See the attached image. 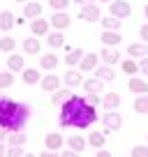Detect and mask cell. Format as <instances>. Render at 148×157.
I'll return each instance as SVG.
<instances>
[{
  "mask_svg": "<svg viewBox=\"0 0 148 157\" xmlns=\"http://www.w3.org/2000/svg\"><path fill=\"white\" fill-rule=\"evenodd\" d=\"M60 127H74V129H88L93 123H97V109L88 104L86 97L72 95L67 102L60 104Z\"/></svg>",
  "mask_w": 148,
  "mask_h": 157,
  "instance_id": "obj_1",
  "label": "cell"
},
{
  "mask_svg": "<svg viewBox=\"0 0 148 157\" xmlns=\"http://www.w3.org/2000/svg\"><path fill=\"white\" fill-rule=\"evenodd\" d=\"M30 120V106L23 102H14L10 97H0V127L7 132H19L25 129Z\"/></svg>",
  "mask_w": 148,
  "mask_h": 157,
  "instance_id": "obj_2",
  "label": "cell"
},
{
  "mask_svg": "<svg viewBox=\"0 0 148 157\" xmlns=\"http://www.w3.org/2000/svg\"><path fill=\"white\" fill-rule=\"evenodd\" d=\"M102 125H104V134L118 132V129L123 127V116H120L118 111H107L104 118H102Z\"/></svg>",
  "mask_w": 148,
  "mask_h": 157,
  "instance_id": "obj_3",
  "label": "cell"
},
{
  "mask_svg": "<svg viewBox=\"0 0 148 157\" xmlns=\"http://www.w3.org/2000/svg\"><path fill=\"white\" fill-rule=\"evenodd\" d=\"M109 14L116 16V19H127L132 14V5L127 0H111L109 2Z\"/></svg>",
  "mask_w": 148,
  "mask_h": 157,
  "instance_id": "obj_4",
  "label": "cell"
},
{
  "mask_svg": "<svg viewBox=\"0 0 148 157\" xmlns=\"http://www.w3.org/2000/svg\"><path fill=\"white\" fill-rule=\"evenodd\" d=\"M79 16L86 21V23H97L99 19H102V14H99V7L95 5V2H90V5H84L79 12Z\"/></svg>",
  "mask_w": 148,
  "mask_h": 157,
  "instance_id": "obj_5",
  "label": "cell"
},
{
  "mask_svg": "<svg viewBox=\"0 0 148 157\" xmlns=\"http://www.w3.org/2000/svg\"><path fill=\"white\" fill-rule=\"evenodd\" d=\"M120 58H123V56H120L118 49H114V46H104V49L99 51V60H102L104 65H111V67H114L116 63H120Z\"/></svg>",
  "mask_w": 148,
  "mask_h": 157,
  "instance_id": "obj_6",
  "label": "cell"
},
{
  "mask_svg": "<svg viewBox=\"0 0 148 157\" xmlns=\"http://www.w3.org/2000/svg\"><path fill=\"white\" fill-rule=\"evenodd\" d=\"M81 86H84V90H86L88 95H102V93H104V81H102V78H97V76L86 78Z\"/></svg>",
  "mask_w": 148,
  "mask_h": 157,
  "instance_id": "obj_7",
  "label": "cell"
},
{
  "mask_svg": "<svg viewBox=\"0 0 148 157\" xmlns=\"http://www.w3.org/2000/svg\"><path fill=\"white\" fill-rule=\"evenodd\" d=\"M49 23H51V28H56V30H65V28H69L72 19H69L67 12H53V16L49 19Z\"/></svg>",
  "mask_w": 148,
  "mask_h": 157,
  "instance_id": "obj_8",
  "label": "cell"
},
{
  "mask_svg": "<svg viewBox=\"0 0 148 157\" xmlns=\"http://www.w3.org/2000/svg\"><path fill=\"white\" fill-rule=\"evenodd\" d=\"M40 86H42V90H44V93H53V90L60 88V76H56L53 72H49L46 76L40 78Z\"/></svg>",
  "mask_w": 148,
  "mask_h": 157,
  "instance_id": "obj_9",
  "label": "cell"
},
{
  "mask_svg": "<svg viewBox=\"0 0 148 157\" xmlns=\"http://www.w3.org/2000/svg\"><path fill=\"white\" fill-rule=\"evenodd\" d=\"M49 21L42 19V16H37L35 21H30V33L35 35V37H44V35H49Z\"/></svg>",
  "mask_w": 148,
  "mask_h": 157,
  "instance_id": "obj_10",
  "label": "cell"
},
{
  "mask_svg": "<svg viewBox=\"0 0 148 157\" xmlns=\"http://www.w3.org/2000/svg\"><path fill=\"white\" fill-rule=\"evenodd\" d=\"M127 88H130V93H134V95H146L148 93V81L146 78H139V76H130Z\"/></svg>",
  "mask_w": 148,
  "mask_h": 157,
  "instance_id": "obj_11",
  "label": "cell"
},
{
  "mask_svg": "<svg viewBox=\"0 0 148 157\" xmlns=\"http://www.w3.org/2000/svg\"><path fill=\"white\" fill-rule=\"evenodd\" d=\"M63 81L67 83V88H76V86H81V83H84V76H81V69H74V67H69L67 72H65Z\"/></svg>",
  "mask_w": 148,
  "mask_h": 157,
  "instance_id": "obj_12",
  "label": "cell"
},
{
  "mask_svg": "<svg viewBox=\"0 0 148 157\" xmlns=\"http://www.w3.org/2000/svg\"><path fill=\"white\" fill-rule=\"evenodd\" d=\"M7 69H10V72H23L25 69V58L21 53H14V51H12L10 53V58H7Z\"/></svg>",
  "mask_w": 148,
  "mask_h": 157,
  "instance_id": "obj_13",
  "label": "cell"
},
{
  "mask_svg": "<svg viewBox=\"0 0 148 157\" xmlns=\"http://www.w3.org/2000/svg\"><path fill=\"white\" fill-rule=\"evenodd\" d=\"M97 63H99L97 53H84V58H81V63H79V69L81 72H95Z\"/></svg>",
  "mask_w": 148,
  "mask_h": 157,
  "instance_id": "obj_14",
  "label": "cell"
},
{
  "mask_svg": "<svg viewBox=\"0 0 148 157\" xmlns=\"http://www.w3.org/2000/svg\"><path fill=\"white\" fill-rule=\"evenodd\" d=\"M63 143H65V139H63V134H58V132H49L44 136V146L49 148V150H60Z\"/></svg>",
  "mask_w": 148,
  "mask_h": 157,
  "instance_id": "obj_15",
  "label": "cell"
},
{
  "mask_svg": "<svg viewBox=\"0 0 148 157\" xmlns=\"http://www.w3.org/2000/svg\"><path fill=\"white\" fill-rule=\"evenodd\" d=\"M40 69H35V67H25L23 72H21V81H23L25 86H35V83H40Z\"/></svg>",
  "mask_w": 148,
  "mask_h": 157,
  "instance_id": "obj_16",
  "label": "cell"
},
{
  "mask_svg": "<svg viewBox=\"0 0 148 157\" xmlns=\"http://www.w3.org/2000/svg\"><path fill=\"white\" fill-rule=\"evenodd\" d=\"M40 51H42V42L35 37V35H33V37H25V39H23V53H28V56H37Z\"/></svg>",
  "mask_w": 148,
  "mask_h": 157,
  "instance_id": "obj_17",
  "label": "cell"
},
{
  "mask_svg": "<svg viewBox=\"0 0 148 157\" xmlns=\"http://www.w3.org/2000/svg\"><path fill=\"white\" fill-rule=\"evenodd\" d=\"M120 95L118 93H104V97H102V106L107 109V111H116V109L120 106Z\"/></svg>",
  "mask_w": 148,
  "mask_h": 157,
  "instance_id": "obj_18",
  "label": "cell"
},
{
  "mask_svg": "<svg viewBox=\"0 0 148 157\" xmlns=\"http://www.w3.org/2000/svg\"><path fill=\"white\" fill-rule=\"evenodd\" d=\"M123 42L118 30H102V44L104 46H118Z\"/></svg>",
  "mask_w": 148,
  "mask_h": 157,
  "instance_id": "obj_19",
  "label": "cell"
},
{
  "mask_svg": "<svg viewBox=\"0 0 148 157\" xmlns=\"http://www.w3.org/2000/svg\"><path fill=\"white\" fill-rule=\"evenodd\" d=\"M95 76L102 78L104 83H109V81H114V78H116V72H114L111 65H97V67H95Z\"/></svg>",
  "mask_w": 148,
  "mask_h": 157,
  "instance_id": "obj_20",
  "label": "cell"
},
{
  "mask_svg": "<svg viewBox=\"0 0 148 157\" xmlns=\"http://www.w3.org/2000/svg\"><path fill=\"white\" fill-rule=\"evenodd\" d=\"M127 56L130 58H143V56H148V44L146 42H134V44H130Z\"/></svg>",
  "mask_w": 148,
  "mask_h": 157,
  "instance_id": "obj_21",
  "label": "cell"
},
{
  "mask_svg": "<svg viewBox=\"0 0 148 157\" xmlns=\"http://www.w3.org/2000/svg\"><path fill=\"white\" fill-rule=\"evenodd\" d=\"M58 63H60V58L56 53H44L40 58V67L42 69H46V72H53L56 67H58Z\"/></svg>",
  "mask_w": 148,
  "mask_h": 157,
  "instance_id": "obj_22",
  "label": "cell"
},
{
  "mask_svg": "<svg viewBox=\"0 0 148 157\" xmlns=\"http://www.w3.org/2000/svg\"><path fill=\"white\" fill-rule=\"evenodd\" d=\"M16 25V16L12 14V12H0V30H2V33H10L12 28H14Z\"/></svg>",
  "mask_w": 148,
  "mask_h": 157,
  "instance_id": "obj_23",
  "label": "cell"
},
{
  "mask_svg": "<svg viewBox=\"0 0 148 157\" xmlns=\"http://www.w3.org/2000/svg\"><path fill=\"white\" fill-rule=\"evenodd\" d=\"M23 16L25 19H37V16H42V2H25L23 5Z\"/></svg>",
  "mask_w": 148,
  "mask_h": 157,
  "instance_id": "obj_24",
  "label": "cell"
},
{
  "mask_svg": "<svg viewBox=\"0 0 148 157\" xmlns=\"http://www.w3.org/2000/svg\"><path fill=\"white\" fill-rule=\"evenodd\" d=\"M25 141H28V134H25L23 129L7 134V143H10V146H25Z\"/></svg>",
  "mask_w": 148,
  "mask_h": 157,
  "instance_id": "obj_25",
  "label": "cell"
},
{
  "mask_svg": "<svg viewBox=\"0 0 148 157\" xmlns=\"http://www.w3.org/2000/svg\"><path fill=\"white\" fill-rule=\"evenodd\" d=\"M86 139L81 136V134H72V136L67 139V148H72V150H76V152H81V150H86Z\"/></svg>",
  "mask_w": 148,
  "mask_h": 157,
  "instance_id": "obj_26",
  "label": "cell"
},
{
  "mask_svg": "<svg viewBox=\"0 0 148 157\" xmlns=\"http://www.w3.org/2000/svg\"><path fill=\"white\" fill-rule=\"evenodd\" d=\"M69 97H72V90H69V88H58V90H53V97H51V104L60 106V104H63V102H67Z\"/></svg>",
  "mask_w": 148,
  "mask_h": 157,
  "instance_id": "obj_27",
  "label": "cell"
},
{
  "mask_svg": "<svg viewBox=\"0 0 148 157\" xmlns=\"http://www.w3.org/2000/svg\"><path fill=\"white\" fill-rule=\"evenodd\" d=\"M104 143H107V134L104 132H90L88 134V146H93L95 150H97V148H104Z\"/></svg>",
  "mask_w": 148,
  "mask_h": 157,
  "instance_id": "obj_28",
  "label": "cell"
},
{
  "mask_svg": "<svg viewBox=\"0 0 148 157\" xmlns=\"http://www.w3.org/2000/svg\"><path fill=\"white\" fill-rule=\"evenodd\" d=\"M81 58H84V51L72 49V51H67V56H65V65H67V67H76V65L81 63Z\"/></svg>",
  "mask_w": 148,
  "mask_h": 157,
  "instance_id": "obj_29",
  "label": "cell"
},
{
  "mask_svg": "<svg viewBox=\"0 0 148 157\" xmlns=\"http://www.w3.org/2000/svg\"><path fill=\"white\" fill-rule=\"evenodd\" d=\"M99 23H102L104 30H120V25H123V19H116V16H104V19H99Z\"/></svg>",
  "mask_w": 148,
  "mask_h": 157,
  "instance_id": "obj_30",
  "label": "cell"
},
{
  "mask_svg": "<svg viewBox=\"0 0 148 157\" xmlns=\"http://www.w3.org/2000/svg\"><path fill=\"white\" fill-rule=\"evenodd\" d=\"M49 46L51 49H60V46H65V37H63V30H53V33H49Z\"/></svg>",
  "mask_w": 148,
  "mask_h": 157,
  "instance_id": "obj_31",
  "label": "cell"
},
{
  "mask_svg": "<svg viewBox=\"0 0 148 157\" xmlns=\"http://www.w3.org/2000/svg\"><path fill=\"white\" fill-rule=\"evenodd\" d=\"M120 67H123V72L127 74V76H134V74H139V63H134L132 58L120 60Z\"/></svg>",
  "mask_w": 148,
  "mask_h": 157,
  "instance_id": "obj_32",
  "label": "cell"
},
{
  "mask_svg": "<svg viewBox=\"0 0 148 157\" xmlns=\"http://www.w3.org/2000/svg\"><path fill=\"white\" fill-rule=\"evenodd\" d=\"M134 113H148V93L146 95H137L134 99Z\"/></svg>",
  "mask_w": 148,
  "mask_h": 157,
  "instance_id": "obj_33",
  "label": "cell"
},
{
  "mask_svg": "<svg viewBox=\"0 0 148 157\" xmlns=\"http://www.w3.org/2000/svg\"><path fill=\"white\" fill-rule=\"evenodd\" d=\"M10 86H14V72H2L0 74V90H5V88H10Z\"/></svg>",
  "mask_w": 148,
  "mask_h": 157,
  "instance_id": "obj_34",
  "label": "cell"
},
{
  "mask_svg": "<svg viewBox=\"0 0 148 157\" xmlns=\"http://www.w3.org/2000/svg\"><path fill=\"white\" fill-rule=\"evenodd\" d=\"M14 46H16V42L12 37H0V51H2V53H12V51H14Z\"/></svg>",
  "mask_w": 148,
  "mask_h": 157,
  "instance_id": "obj_35",
  "label": "cell"
},
{
  "mask_svg": "<svg viewBox=\"0 0 148 157\" xmlns=\"http://www.w3.org/2000/svg\"><path fill=\"white\" fill-rule=\"evenodd\" d=\"M69 2H72V0H49V7L53 12H65Z\"/></svg>",
  "mask_w": 148,
  "mask_h": 157,
  "instance_id": "obj_36",
  "label": "cell"
},
{
  "mask_svg": "<svg viewBox=\"0 0 148 157\" xmlns=\"http://www.w3.org/2000/svg\"><path fill=\"white\" fill-rule=\"evenodd\" d=\"M23 146H10L7 148V152H5V157H23Z\"/></svg>",
  "mask_w": 148,
  "mask_h": 157,
  "instance_id": "obj_37",
  "label": "cell"
},
{
  "mask_svg": "<svg viewBox=\"0 0 148 157\" xmlns=\"http://www.w3.org/2000/svg\"><path fill=\"white\" fill-rule=\"evenodd\" d=\"M132 157H148V146H134Z\"/></svg>",
  "mask_w": 148,
  "mask_h": 157,
  "instance_id": "obj_38",
  "label": "cell"
},
{
  "mask_svg": "<svg viewBox=\"0 0 148 157\" xmlns=\"http://www.w3.org/2000/svg\"><path fill=\"white\" fill-rule=\"evenodd\" d=\"M139 72H141L143 76H148V56H143V58L139 60Z\"/></svg>",
  "mask_w": 148,
  "mask_h": 157,
  "instance_id": "obj_39",
  "label": "cell"
},
{
  "mask_svg": "<svg viewBox=\"0 0 148 157\" xmlns=\"http://www.w3.org/2000/svg\"><path fill=\"white\" fill-rule=\"evenodd\" d=\"M86 99H88V104H93V106L102 104V97H99V95H86Z\"/></svg>",
  "mask_w": 148,
  "mask_h": 157,
  "instance_id": "obj_40",
  "label": "cell"
},
{
  "mask_svg": "<svg viewBox=\"0 0 148 157\" xmlns=\"http://www.w3.org/2000/svg\"><path fill=\"white\" fill-rule=\"evenodd\" d=\"M139 37H141L143 42H146V44H148V23H143L141 28H139Z\"/></svg>",
  "mask_w": 148,
  "mask_h": 157,
  "instance_id": "obj_41",
  "label": "cell"
},
{
  "mask_svg": "<svg viewBox=\"0 0 148 157\" xmlns=\"http://www.w3.org/2000/svg\"><path fill=\"white\" fill-rule=\"evenodd\" d=\"M60 157H81V152H76V150H72V148H69V150H63V152H60Z\"/></svg>",
  "mask_w": 148,
  "mask_h": 157,
  "instance_id": "obj_42",
  "label": "cell"
},
{
  "mask_svg": "<svg viewBox=\"0 0 148 157\" xmlns=\"http://www.w3.org/2000/svg\"><path fill=\"white\" fill-rule=\"evenodd\" d=\"M40 157H60V155H58V150H49V148H46V150L40 152Z\"/></svg>",
  "mask_w": 148,
  "mask_h": 157,
  "instance_id": "obj_43",
  "label": "cell"
},
{
  "mask_svg": "<svg viewBox=\"0 0 148 157\" xmlns=\"http://www.w3.org/2000/svg\"><path fill=\"white\" fill-rule=\"evenodd\" d=\"M95 157H114L109 150H104V148H97V152H95Z\"/></svg>",
  "mask_w": 148,
  "mask_h": 157,
  "instance_id": "obj_44",
  "label": "cell"
},
{
  "mask_svg": "<svg viewBox=\"0 0 148 157\" xmlns=\"http://www.w3.org/2000/svg\"><path fill=\"white\" fill-rule=\"evenodd\" d=\"M72 2H76V5H79V7H84V5H90L93 0H72Z\"/></svg>",
  "mask_w": 148,
  "mask_h": 157,
  "instance_id": "obj_45",
  "label": "cell"
},
{
  "mask_svg": "<svg viewBox=\"0 0 148 157\" xmlns=\"http://www.w3.org/2000/svg\"><path fill=\"white\" fill-rule=\"evenodd\" d=\"M7 134H10V132H7L5 127H0V141H5V139H7Z\"/></svg>",
  "mask_w": 148,
  "mask_h": 157,
  "instance_id": "obj_46",
  "label": "cell"
},
{
  "mask_svg": "<svg viewBox=\"0 0 148 157\" xmlns=\"http://www.w3.org/2000/svg\"><path fill=\"white\" fill-rule=\"evenodd\" d=\"M5 152H7V148H5V141H0V157H5Z\"/></svg>",
  "mask_w": 148,
  "mask_h": 157,
  "instance_id": "obj_47",
  "label": "cell"
},
{
  "mask_svg": "<svg viewBox=\"0 0 148 157\" xmlns=\"http://www.w3.org/2000/svg\"><path fill=\"white\" fill-rule=\"evenodd\" d=\"M143 14H146V21H148V5L143 7Z\"/></svg>",
  "mask_w": 148,
  "mask_h": 157,
  "instance_id": "obj_48",
  "label": "cell"
},
{
  "mask_svg": "<svg viewBox=\"0 0 148 157\" xmlns=\"http://www.w3.org/2000/svg\"><path fill=\"white\" fill-rule=\"evenodd\" d=\"M23 157H35V155H33V152H23Z\"/></svg>",
  "mask_w": 148,
  "mask_h": 157,
  "instance_id": "obj_49",
  "label": "cell"
},
{
  "mask_svg": "<svg viewBox=\"0 0 148 157\" xmlns=\"http://www.w3.org/2000/svg\"><path fill=\"white\" fill-rule=\"evenodd\" d=\"M99 2H111V0H99Z\"/></svg>",
  "mask_w": 148,
  "mask_h": 157,
  "instance_id": "obj_50",
  "label": "cell"
},
{
  "mask_svg": "<svg viewBox=\"0 0 148 157\" xmlns=\"http://www.w3.org/2000/svg\"><path fill=\"white\" fill-rule=\"evenodd\" d=\"M16 2H25V0H16Z\"/></svg>",
  "mask_w": 148,
  "mask_h": 157,
  "instance_id": "obj_51",
  "label": "cell"
},
{
  "mask_svg": "<svg viewBox=\"0 0 148 157\" xmlns=\"http://www.w3.org/2000/svg\"><path fill=\"white\" fill-rule=\"evenodd\" d=\"M146 139H148V134H146Z\"/></svg>",
  "mask_w": 148,
  "mask_h": 157,
  "instance_id": "obj_52",
  "label": "cell"
}]
</instances>
